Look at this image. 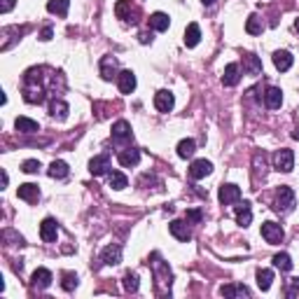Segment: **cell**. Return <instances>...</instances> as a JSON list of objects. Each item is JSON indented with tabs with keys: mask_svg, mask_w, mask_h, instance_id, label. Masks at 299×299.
<instances>
[{
	"mask_svg": "<svg viewBox=\"0 0 299 299\" xmlns=\"http://www.w3.org/2000/svg\"><path fill=\"white\" fill-rule=\"evenodd\" d=\"M273 208L278 213H290L294 208V192L290 187H281L276 192V199H273Z\"/></svg>",
	"mask_w": 299,
	"mask_h": 299,
	"instance_id": "6da1fadb",
	"label": "cell"
},
{
	"mask_svg": "<svg viewBox=\"0 0 299 299\" xmlns=\"http://www.w3.org/2000/svg\"><path fill=\"white\" fill-rule=\"evenodd\" d=\"M150 26L155 28V31H166V28L171 26V19H168V14H164V12H155V14L150 17Z\"/></svg>",
	"mask_w": 299,
	"mask_h": 299,
	"instance_id": "d4e9b609",
	"label": "cell"
},
{
	"mask_svg": "<svg viewBox=\"0 0 299 299\" xmlns=\"http://www.w3.org/2000/svg\"><path fill=\"white\" fill-rule=\"evenodd\" d=\"M271 281H273L271 269H260L257 271V285H260V290H269L271 288Z\"/></svg>",
	"mask_w": 299,
	"mask_h": 299,
	"instance_id": "4dcf8cb0",
	"label": "cell"
},
{
	"mask_svg": "<svg viewBox=\"0 0 299 299\" xmlns=\"http://www.w3.org/2000/svg\"><path fill=\"white\" fill-rule=\"evenodd\" d=\"M273 266L281 269V271H290V269H292V260H290L288 253H278V255L273 257Z\"/></svg>",
	"mask_w": 299,
	"mask_h": 299,
	"instance_id": "1f68e13d",
	"label": "cell"
},
{
	"mask_svg": "<svg viewBox=\"0 0 299 299\" xmlns=\"http://www.w3.org/2000/svg\"><path fill=\"white\" fill-rule=\"evenodd\" d=\"M101 262L108 266H115L122 262V248L119 245H108V248H103V253H101Z\"/></svg>",
	"mask_w": 299,
	"mask_h": 299,
	"instance_id": "9c48e42d",
	"label": "cell"
},
{
	"mask_svg": "<svg viewBox=\"0 0 299 299\" xmlns=\"http://www.w3.org/2000/svg\"><path fill=\"white\" fill-rule=\"evenodd\" d=\"M294 31H297V33H299V19H297V21H294Z\"/></svg>",
	"mask_w": 299,
	"mask_h": 299,
	"instance_id": "ee69618b",
	"label": "cell"
},
{
	"mask_svg": "<svg viewBox=\"0 0 299 299\" xmlns=\"http://www.w3.org/2000/svg\"><path fill=\"white\" fill-rule=\"evenodd\" d=\"M68 7H70V0H49V3H47V10H49L52 14H59V17H66Z\"/></svg>",
	"mask_w": 299,
	"mask_h": 299,
	"instance_id": "484cf974",
	"label": "cell"
},
{
	"mask_svg": "<svg viewBox=\"0 0 299 299\" xmlns=\"http://www.w3.org/2000/svg\"><path fill=\"white\" fill-rule=\"evenodd\" d=\"M201 211H187V222H194V225H196V222H201Z\"/></svg>",
	"mask_w": 299,
	"mask_h": 299,
	"instance_id": "f35d334b",
	"label": "cell"
},
{
	"mask_svg": "<svg viewBox=\"0 0 299 299\" xmlns=\"http://www.w3.org/2000/svg\"><path fill=\"white\" fill-rule=\"evenodd\" d=\"M14 127H17V131H21V133H35V131L40 129V127H38V122L28 119V117H17Z\"/></svg>",
	"mask_w": 299,
	"mask_h": 299,
	"instance_id": "83f0119b",
	"label": "cell"
},
{
	"mask_svg": "<svg viewBox=\"0 0 299 299\" xmlns=\"http://www.w3.org/2000/svg\"><path fill=\"white\" fill-rule=\"evenodd\" d=\"M199 40H201L199 23H189L187 31H185V44H187V47H196V44H199Z\"/></svg>",
	"mask_w": 299,
	"mask_h": 299,
	"instance_id": "603a6c76",
	"label": "cell"
},
{
	"mask_svg": "<svg viewBox=\"0 0 299 299\" xmlns=\"http://www.w3.org/2000/svg\"><path fill=\"white\" fill-rule=\"evenodd\" d=\"M117 159H119V164H122V166H136V164L140 161V152H138V150H133V147H127V150H122V152H119V157H117Z\"/></svg>",
	"mask_w": 299,
	"mask_h": 299,
	"instance_id": "d6986e66",
	"label": "cell"
},
{
	"mask_svg": "<svg viewBox=\"0 0 299 299\" xmlns=\"http://www.w3.org/2000/svg\"><path fill=\"white\" fill-rule=\"evenodd\" d=\"M241 199V187H236V185H222L220 187V204L229 206V204H236V201Z\"/></svg>",
	"mask_w": 299,
	"mask_h": 299,
	"instance_id": "52a82bcc",
	"label": "cell"
},
{
	"mask_svg": "<svg viewBox=\"0 0 299 299\" xmlns=\"http://www.w3.org/2000/svg\"><path fill=\"white\" fill-rule=\"evenodd\" d=\"M21 171L23 173H38L40 171V161L38 159H26L21 164Z\"/></svg>",
	"mask_w": 299,
	"mask_h": 299,
	"instance_id": "8d00e7d4",
	"label": "cell"
},
{
	"mask_svg": "<svg viewBox=\"0 0 299 299\" xmlns=\"http://www.w3.org/2000/svg\"><path fill=\"white\" fill-rule=\"evenodd\" d=\"M117 80H119V91L122 94H131L133 89H136V75L131 70H122L117 75Z\"/></svg>",
	"mask_w": 299,
	"mask_h": 299,
	"instance_id": "5bb4252c",
	"label": "cell"
},
{
	"mask_svg": "<svg viewBox=\"0 0 299 299\" xmlns=\"http://www.w3.org/2000/svg\"><path fill=\"white\" fill-rule=\"evenodd\" d=\"M31 285L38 290H44L52 285V271L49 269H35L33 278H31Z\"/></svg>",
	"mask_w": 299,
	"mask_h": 299,
	"instance_id": "8fae6325",
	"label": "cell"
},
{
	"mask_svg": "<svg viewBox=\"0 0 299 299\" xmlns=\"http://www.w3.org/2000/svg\"><path fill=\"white\" fill-rule=\"evenodd\" d=\"M108 180H110V187L117 189V192L129 187V178L124 176V173H119V171H110V178H108Z\"/></svg>",
	"mask_w": 299,
	"mask_h": 299,
	"instance_id": "4316f807",
	"label": "cell"
},
{
	"mask_svg": "<svg viewBox=\"0 0 299 299\" xmlns=\"http://www.w3.org/2000/svg\"><path fill=\"white\" fill-rule=\"evenodd\" d=\"M211 173H213V164L206 159H196V161H192V166H189V176H192L194 180H201V178L211 176Z\"/></svg>",
	"mask_w": 299,
	"mask_h": 299,
	"instance_id": "8992f818",
	"label": "cell"
},
{
	"mask_svg": "<svg viewBox=\"0 0 299 299\" xmlns=\"http://www.w3.org/2000/svg\"><path fill=\"white\" fill-rule=\"evenodd\" d=\"M238 80H241V70H238L236 63H229L227 68H225V75H222V84L225 87H236Z\"/></svg>",
	"mask_w": 299,
	"mask_h": 299,
	"instance_id": "2e32d148",
	"label": "cell"
},
{
	"mask_svg": "<svg viewBox=\"0 0 299 299\" xmlns=\"http://www.w3.org/2000/svg\"><path fill=\"white\" fill-rule=\"evenodd\" d=\"M236 222L241 225V227H248L250 222H253V211H250L248 201H243V204L236 208Z\"/></svg>",
	"mask_w": 299,
	"mask_h": 299,
	"instance_id": "7402d4cb",
	"label": "cell"
},
{
	"mask_svg": "<svg viewBox=\"0 0 299 299\" xmlns=\"http://www.w3.org/2000/svg\"><path fill=\"white\" fill-rule=\"evenodd\" d=\"M19 199L28 201V204H35V201L40 199V189H38V185H33V183L21 185V187H19Z\"/></svg>",
	"mask_w": 299,
	"mask_h": 299,
	"instance_id": "9a60e30c",
	"label": "cell"
},
{
	"mask_svg": "<svg viewBox=\"0 0 299 299\" xmlns=\"http://www.w3.org/2000/svg\"><path fill=\"white\" fill-rule=\"evenodd\" d=\"M115 72H117V59L106 56V59L101 61V75H103V80H112Z\"/></svg>",
	"mask_w": 299,
	"mask_h": 299,
	"instance_id": "cb8c5ba5",
	"label": "cell"
},
{
	"mask_svg": "<svg viewBox=\"0 0 299 299\" xmlns=\"http://www.w3.org/2000/svg\"><path fill=\"white\" fill-rule=\"evenodd\" d=\"M273 168L281 173H290L294 168V155L292 150H278L276 155H273Z\"/></svg>",
	"mask_w": 299,
	"mask_h": 299,
	"instance_id": "7a4b0ae2",
	"label": "cell"
},
{
	"mask_svg": "<svg viewBox=\"0 0 299 299\" xmlns=\"http://www.w3.org/2000/svg\"><path fill=\"white\" fill-rule=\"evenodd\" d=\"M201 3H204V5H213V3H215V0H201Z\"/></svg>",
	"mask_w": 299,
	"mask_h": 299,
	"instance_id": "7bdbcfd3",
	"label": "cell"
},
{
	"mask_svg": "<svg viewBox=\"0 0 299 299\" xmlns=\"http://www.w3.org/2000/svg\"><path fill=\"white\" fill-rule=\"evenodd\" d=\"M49 115L54 117V119H59V122H63L68 117V103L61 98H54L52 101V106H49Z\"/></svg>",
	"mask_w": 299,
	"mask_h": 299,
	"instance_id": "ffe728a7",
	"label": "cell"
},
{
	"mask_svg": "<svg viewBox=\"0 0 299 299\" xmlns=\"http://www.w3.org/2000/svg\"><path fill=\"white\" fill-rule=\"evenodd\" d=\"M264 103H266V108H271V110L281 108V103H283V91H281L278 87H269V89H266V94H264Z\"/></svg>",
	"mask_w": 299,
	"mask_h": 299,
	"instance_id": "e0dca14e",
	"label": "cell"
},
{
	"mask_svg": "<svg viewBox=\"0 0 299 299\" xmlns=\"http://www.w3.org/2000/svg\"><path fill=\"white\" fill-rule=\"evenodd\" d=\"M49 176L52 178H66L68 176V164L66 161H52V166H49Z\"/></svg>",
	"mask_w": 299,
	"mask_h": 299,
	"instance_id": "d6a6232c",
	"label": "cell"
},
{
	"mask_svg": "<svg viewBox=\"0 0 299 299\" xmlns=\"http://www.w3.org/2000/svg\"><path fill=\"white\" fill-rule=\"evenodd\" d=\"M108 168H110V157L108 155H98L89 161V173L91 176H103V173H108Z\"/></svg>",
	"mask_w": 299,
	"mask_h": 299,
	"instance_id": "30bf717a",
	"label": "cell"
},
{
	"mask_svg": "<svg viewBox=\"0 0 299 299\" xmlns=\"http://www.w3.org/2000/svg\"><path fill=\"white\" fill-rule=\"evenodd\" d=\"M173 106H176V98H173L171 91H166V89H161V91H157L155 96V108L159 112H171Z\"/></svg>",
	"mask_w": 299,
	"mask_h": 299,
	"instance_id": "5b68a950",
	"label": "cell"
},
{
	"mask_svg": "<svg viewBox=\"0 0 299 299\" xmlns=\"http://www.w3.org/2000/svg\"><path fill=\"white\" fill-rule=\"evenodd\" d=\"M63 281H61V288L63 290H68V292H70V290H75L78 288V273H72V271H63Z\"/></svg>",
	"mask_w": 299,
	"mask_h": 299,
	"instance_id": "836d02e7",
	"label": "cell"
},
{
	"mask_svg": "<svg viewBox=\"0 0 299 299\" xmlns=\"http://www.w3.org/2000/svg\"><path fill=\"white\" fill-rule=\"evenodd\" d=\"M245 63H248L250 75H260L262 72V63H260V59H257L255 54H245Z\"/></svg>",
	"mask_w": 299,
	"mask_h": 299,
	"instance_id": "d590c367",
	"label": "cell"
},
{
	"mask_svg": "<svg viewBox=\"0 0 299 299\" xmlns=\"http://www.w3.org/2000/svg\"><path fill=\"white\" fill-rule=\"evenodd\" d=\"M245 31H248L250 35H260L262 31H264V23H262V19L257 17V14H250L248 21H245Z\"/></svg>",
	"mask_w": 299,
	"mask_h": 299,
	"instance_id": "f1b7e54d",
	"label": "cell"
},
{
	"mask_svg": "<svg viewBox=\"0 0 299 299\" xmlns=\"http://www.w3.org/2000/svg\"><path fill=\"white\" fill-rule=\"evenodd\" d=\"M292 138H294V140H299V127L292 131Z\"/></svg>",
	"mask_w": 299,
	"mask_h": 299,
	"instance_id": "b9f144b4",
	"label": "cell"
},
{
	"mask_svg": "<svg viewBox=\"0 0 299 299\" xmlns=\"http://www.w3.org/2000/svg\"><path fill=\"white\" fill-rule=\"evenodd\" d=\"M292 61H294L292 54H290V52H285V49H278L276 54H273V66H276L281 72L290 70V68H292Z\"/></svg>",
	"mask_w": 299,
	"mask_h": 299,
	"instance_id": "4fadbf2b",
	"label": "cell"
},
{
	"mask_svg": "<svg viewBox=\"0 0 299 299\" xmlns=\"http://www.w3.org/2000/svg\"><path fill=\"white\" fill-rule=\"evenodd\" d=\"M112 140H117V143H127V140H131V124L124 122V119L112 124Z\"/></svg>",
	"mask_w": 299,
	"mask_h": 299,
	"instance_id": "ba28073f",
	"label": "cell"
},
{
	"mask_svg": "<svg viewBox=\"0 0 299 299\" xmlns=\"http://www.w3.org/2000/svg\"><path fill=\"white\" fill-rule=\"evenodd\" d=\"M138 273H131L129 271L127 276H124V290H127V292H138Z\"/></svg>",
	"mask_w": 299,
	"mask_h": 299,
	"instance_id": "e575fe53",
	"label": "cell"
},
{
	"mask_svg": "<svg viewBox=\"0 0 299 299\" xmlns=\"http://www.w3.org/2000/svg\"><path fill=\"white\" fill-rule=\"evenodd\" d=\"M12 7H14V0H0V12H3V14L12 12Z\"/></svg>",
	"mask_w": 299,
	"mask_h": 299,
	"instance_id": "74e56055",
	"label": "cell"
},
{
	"mask_svg": "<svg viewBox=\"0 0 299 299\" xmlns=\"http://www.w3.org/2000/svg\"><path fill=\"white\" fill-rule=\"evenodd\" d=\"M187 225H189V222L173 220L171 225H168V229H171V234L178 238V241H189V238H192V232H189Z\"/></svg>",
	"mask_w": 299,
	"mask_h": 299,
	"instance_id": "7c38bea8",
	"label": "cell"
},
{
	"mask_svg": "<svg viewBox=\"0 0 299 299\" xmlns=\"http://www.w3.org/2000/svg\"><path fill=\"white\" fill-rule=\"evenodd\" d=\"M56 234H59V225H56L54 217H44L42 225H40V236H42L44 243H54Z\"/></svg>",
	"mask_w": 299,
	"mask_h": 299,
	"instance_id": "277c9868",
	"label": "cell"
},
{
	"mask_svg": "<svg viewBox=\"0 0 299 299\" xmlns=\"http://www.w3.org/2000/svg\"><path fill=\"white\" fill-rule=\"evenodd\" d=\"M147 40H152V38L147 33H140V42H147Z\"/></svg>",
	"mask_w": 299,
	"mask_h": 299,
	"instance_id": "60d3db41",
	"label": "cell"
},
{
	"mask_svg": "<svg viewBox=\"0 0 299 299\" xmlns=\"http://www.w3.org/2000/svg\"><path fill=\"white\" fill-rule=\"evenodd\" d=\"M194 150H196V143H194L192 138H185L178 143V157H183V159H187V157L194 155Z\"/></svg>",
	"mask_w": 299,
	"mask_h": 299,
	"instance_id": "f546056e",
	"label": "cell"
},
{
	"mask_svg": "<svg viewBox=\"0 0 299 299\" xmlns=\"http://www.w3.org/2000/svg\"><path fill=\"white\" fill-rule=\"evenodd\" d=\"M40 40H44V42H47V40H52V28H49V26L42 28V33H40Z\"/></svg>",
	"mask_w": 299,
	"mask_h": 299,
	"instance_id": "ab89813d",
	"label": "cell"
},
{
	"mask_svg": "<svg viewBox=\"0 0 299 299\" xmlns=\"http://www.w3.org/2000/svg\"><path fill=\"white\" fill-rule=\"evenodd\" d=\"M115 12H117V17H119V19L131 21V23H136L131 19V14H133V17H138V12L131 10V3H129V0H119V3H117V7H115Z\"/></svg>",
	"mask_w": 299,
	"mask_h": 299,
	"instance_id": "44dd1931",
	"label": "cell"
},
{
	"mask_svg": "<svg viewBox=\"0 0 299 299\" xmlns=\"http://www.w3.org/2000/svg\"><path fill=\"white\" fill-rule=\"evenodd\" d=\"M220 294L222 297H250V290L245 288V285H236V283H232V285H222Z\"/></svg>",
	"mask_w": 299,
	"mask_h": 299,
	"instance_id": "ac0fdd59",
	"label": "cell"
},
{
	"mask_svg": "<svg viewBox=\"0 0 299 299\" xmlns=\"http://www.w3.org/2000/svg\"><path fill=\"white\" fill-rule=\"evenodd\" d=\"M262 236L266 238V243H271V245H276V243H281L283 241V227L281 225H276V222H264L262 225Z\"/></svg>",
	"mask_w": 299,
	"mask_h": 299,
	"instance_id": "3957f363",
	"label": "cell"
}]
</instances>
